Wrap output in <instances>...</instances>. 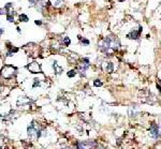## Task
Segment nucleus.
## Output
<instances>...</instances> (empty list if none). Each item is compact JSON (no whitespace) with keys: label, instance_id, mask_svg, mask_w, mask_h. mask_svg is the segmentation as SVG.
Segmentation results:
<instances>
[{"label":"nucleus","instance_id":"1","mask_svg":"<svg viewBox=\"0 0 161 149\" xmlns=\"http://www.w3.org/2000/svg\"><path fill=\"white\" fill-rule=\"evenodd\" d=\"M119 46H120V43H119L118 39L113 38V37H107L101 42L100 50H102L103 53H105L106 55L111 56L118 50Z\"/></svg>","mask_w":161,"mask_h":149},{"label":"nucleus","instance_id":"2","mask_svg":"<svg viewBox=\"0 0 161 149\" xmlns=\"http://www.w3.org/2000/svg\"><path fill=\"white\" fill-rule=\"evenodd\" d=\"M28 135H29V137L32 138L33 135H36V138H39L41 136V130L38 129L37 128V124H36L35 121L31 122V124L28 127Z\"/></svg>","mask_w":161,"mask_h":149},{"label":"nucleus","instance_id":"3","mask_svg":"<svg viewBox=\"0 0 161 149\" xmlns=\"http://www.w3.org/2000/svg\"><path fill=\"white\" fill-rule=\"evenodd\" d=\"M96 146L97 144L95 142H80L76 144V148L77 149H96Z\"/></svg>","mask_w":161,"mask_h":149},{"label":"nucleus","instance_id":"4","mask_svg":"<svg viewBox=\"0 0 161 149\" xmlns=\"http://www.w3.org/2000/svg\"><path fill=\"white\" fill-rule=\"evenodd\" d=\"M150 134L154 138H158L160 136V133H159V127H158L157 124H156L155 122L152 123V125H150Z\"/></svg>","mask_w":161,"mask_h":149},{"label":"nucleus","instance_id":"5","mask_svg":"<svg viewBox=\"0 0 161 149\" xmlns=\"http://www.w3.org/2000/svg\"><path fill=\"white\" fill-rule=\"evenodd\" d=\"M141 31H142V27H140V30H132L130 33L127 34V38H128V39H132V40H137L140 37Z\"/></svg>","mask_w":161,"mask_h":149},{"label":"nucleus","instance_id":"6","mask_svg":"<svg viewBox=\"0 0 161 149\" xmlns=\"http://www.w3.org/2000/svg\"><path fill=\"white\" fill-rule=\"evenodd\" d=\"M28 69H29V71L32 72V73H40V72H41V68H40V66H39L37 62L30 63V65L28 66Z\"/></svg>","mask_w":161,"mask_h":149},{"label":"nucleus","instance_id":"7","mask_svg":"<svg viewBox=\"0 0 161 149\" xmlns=\"http://www.w3.org/2000/svg\"><path fill=\"white\" fill-rule=\"evenodd\" d=\"M30 4L32 7H36L38 10H42V8L44 7V2L40 1V0H29Z\"/></svg>","mask_w":161,"mask_h":149},{"label":"nucleus","instance_id":"8","mask_svg":"<svg viewBox=\"0 0 161 149\" xmlns=\"http://www.w3.org/2000/svg\"><path fill=\"white\" fill-rule=\"evenodd\" d=\"M83 61H84L85 63H82V65H80V73H82V72H85V71H86L88 68H89V66H90V63H89V60H88L87 58H84V59H83Z\"/></svg>","mask_w":161,"mask_h":149},{"label":"nucleus","instance_id":"9","mask_svg":"<svg viewBox=\"0 0 161 149\" xmlns=\"http://www.w3.org/2000/svg\"><path fill=\"white\" fill-rule=\"evenodd\" d=\"M104 70L107 72V73H112V72H113V63L112 62H105Z\"/></svg>","mask_w":161,"mask_h":149},{"label":"nucleus","instance_id":"10","mask_svg":"<svg viewBox=\"0 0 161 149\" xmlns=\"http://www.w3.org/2000/svg\"><path fill=\"white\" fill-rule=\"evenodd\" d=\"M53 68H54V70H55V73H57V74H60L61 72H62V68L57 65L56 61H54V63H53Z\"/></svg>","mask_w":161,"mask_h":149},{"label":"nucleus","instance_id":"11","mask_svg":"<svg viewBox=\"0 0 161 149\" xmlns=\"http://www.w3.org/2000/svg\"><path fill=\"white\" fill-rule=\"evenodd\" d=\"M19 19H20V22H28L29 20V18H28V16L27 15H25V14H22L19 16Z\"/></svg>","mask_w":161,"mask_h":149},{"label":"nucleus","instance_id":"12","mask_svg":"<svg viewBox=\"0 0 161 149\" xmlns=\"http://www.w3.org/2000/svg\"><path fill=\"white\" fill-rule=\"evenodd\" d=\"M62 44H64L66 46H69V45H70V40H69V38L64 37L63 39H62Z\"/></svg>","mask_w":161,"mask_h":149},{"label":"nucleus","instance_id":"13","mask_svg":"<svg viewBox=\"0 0 161 149\" xmlns=\"http://www.w3.org/2000/svg\"><path fill=\"white\" fill-rule=\"evenodd\" d=\"M79 38H80V43H83V44H85V45H88V44H89V41H88V40H86V39H83V38H80V37H79Z\"/></svg>","mask_w":161,"mask_h":149},{"label":"nucleus","instance_id":"14","mask_svg":"<svg viewBox=\"0 0 161 149\" xmlns=\"http://www.w3.org/2000/svg\"><path fill=\"white\" fill-rule=\"evenodd\" d=\"M93 84H95V86H96V87H100V86H102V83H101L99 79H96V81L93 82Z\"/></svg>","mask_w":161,"mask_h":149},{"label":"nucleus","instance_id":"15","mask_svg":"<svg viewBox=\"0 0 161 149\" xmlns=\"http://www.w3.org/2000/svg\"><path fill=\"white\" fill-rule=\"evenodd\" d=\"M75 71H69V73H68V76L69 77H73V76H75Z\"/></svg>","mask_w":161,"mask_h":149},{"label":"nucleus","instance_id":"16","mask_svg":"<svg viewBox=\"0 0 161 149\" xmlns=\"http://www.w3.org/2000/svg\"><path fill=\"white\" fill-rule=\"evenodd\" d=\"M7 18H8V20H9V22H14V17L12 16V15H10V14H8V16H7Z\"/></svg>","mask_w":161,"mask_h":149},{"label":"nucleus","instance_id":"17","mask_svg":"<svg viewBox=\"0 0 161 149\" xmlns=\"http://www.w3.org/2000/svg\"><path fill=\"white\" fill-rule=\"evenodd\" d=\"M36 24H37V25H41V24H42V22H41V20H36Z\"/></svg>","mask_w":161,"mask_h":149},{"label":"nucleus","instance_id":"18","mask_svg":"<svg viewBox=\"0 0 161 149\" xmlns=\"http://www.w3.org/2000/svg\"><path fill=\"white\" fill-rule=\"evenodd\" d=\"M159 129H160V131H161V121H160V123H159Z\"/></svg>","mask_w":161,"mask_h":149}]
</instances>
